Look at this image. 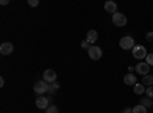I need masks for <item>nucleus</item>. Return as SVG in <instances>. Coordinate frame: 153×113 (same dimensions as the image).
<instances>
[{
	"label": "nucleus",
	"mask_w": 153,
	"mask_h": 113,
	"mask_svg": "<svg viewBox=\"0 0 153 113\" xmlns=\"http://www.w3.org/2000/svg\"><path fill=\"white\" fill-rule=\"evenodd\" d=\"M136 44H135V40L132 35H124L123 38L120 40V47L124 49V51H130V49H133Z\"/></svg>",
	"instance_id": "1"
},
{
	"label": "nucleus",
	"mask_w": 153,
	"mask_h": 113,
	"mask_svg": "<svg viewBox=\"0 0 153 113\" xmlns=\"http://www.w3.org/2000/svg\"><path fill=\"white\" fill-rule=\"evenodd\" d=\"M132 55H133V58H136V60H146V57L149 55V52H147V49H146L144 46L136 44V46L132 49Z\"/></svg>",
	"instance_id": "2"
},
{
	"label": "nucleus",
	"mask_w": 153,
	"mask_h": 113,
	"mask_svg": "<svg viewBox=\"0 0 153 113\" xmlns=\"http://www.w3.org/2000/svg\"><path fill=\"white\" fill-rule=\"evenodd\" d=\"M48 90H49V84L46 83V81H37L35 84H34V92L38 95V96H43L45 93H48Z\"/></svg>",
	"instance_id": "3"
},
{
	"label": "nucleus",
	"mask_w": 153,
	"mask_h": 113,
	"mask_svg": "<svg viewBox=\"0 0 153 113\" xmlns=\"http://www.w3.org/2000/svg\"><path fill=\"white\" fill-rule=\"evenodd\" d=\"M112 23L118 28H123V26L127 24V17L123 14V12H117V14L112 16Z\"/></svg>",
	"instance_id": "4"
},
{
	"label": "nucleus",
	"mask_w": 153,
	"mask_h": 113,
	"mask_svg": "<svg viewBox=\"0 0 153 113\" xmlns=\"http://www.w3.org/2000/svg\"><path fill=\"white\" fill-rule=\"evenodd\" d=\"M89 57H91V60H94V61H98L101 57H103V51H101V47H98V46H91V49H89Z\"/></svg>",
	"instance_id": "5"
},
{
	"label": "nucleus",
	"mask_w": 153,
	"mask_h": 113,
	"mask_svg": "<svg viewBox=\"0 0 153 113\" xmlns=\"http://www.w3.org/2000/svg\"><path fill=\"white\" fill-rule=\"evenodd\" d=\"M135 70H136L138 73H141L143 77H146V75H149V73H150V66L147 64L146 61H139L138 64L135 66Z\"/></svg>",
	"instance_id": "6"
},
{
	"label": "nucleus",
	"mask_w": 153,
	"mask_h": 113,
	"mask_svg": "<svg viewBox=\"0 0 153 113\" xmlns=\"http://www.w3.org/2000/svg\"><path fill=\"white\" fill-rule=\"evenodd\" d=\"M43 81H46L48 84L55 83V81H57V73H55L52 69H46V70L43 72Z\"/></svg>",
	"instance_id": "7"
},
{
	"label": "nucleus",
	"mask_w": 153,
	"mask_h": 113,
	"mask_svg": "<svg viewBox=\"0 0 153 113\" xmlns=\"http://www.w3.org/2000/svg\"><path fill=\"white\" fill-rule=\"evenodd\" d=\"M35 106L42 110H46L51 106V98H45V96H38L35 99Z\"/></svg>",
	"instance_id": "8"
},
{
	"label": "nucleus",
	"mask_w": 153,
	"mask_h": 113,
	"mask_svg": "<svg viewBox=\"0 0 153 113\" xmlns=\"http://www.w3.org/2000/svg\"><path fill=\"white\" fill-rule=\"evenodd\" d=\"M12 51H14V44L9 43V41H5L0 44V54L2 55H9L12 54Z\"/></svg>",
	"instance_id": "9"
},
{
	"label": "nucleus",
	"mask_w": 153,
	"mask_h": 113,
	"mask_svg": "<svg viewBox=\"0 0 153 113\" xmlns=\"http://www.w3.org/2000/svg\"><path fill=\"white\" fill-rule=\"evenodd\" d=\"M117 3L113 2V0H109V2H106L104 3V9H106V12H109V14H117Z\"/></svg>",
	"instance_id": "10"
},
{
	"label": "nucleus",
	"mask_w": 153,
	"mask_h": 113,
	"mask_svg": "<svg viewBox=\"0 0 153 113\" xmlns=\"http://www.w3.org/2000/svg\"><path fill=\"white\" fill-rule=\"evenodd\" d=\"M124 84L126 86H136L138 84V80H136V77H135V75L133 73H127L126 75V77H124Z\"/></svg>",
	"instance_id": "11"
},
{
	"label": "nucleus",
	"mask_w": 153,
	"mask_h": 113,
	"mask_svg": "<svg viewBox=\"0 0 153 113\" xmlns=\"http://www.w3.org/2000/svg\"><path fill=\"white\" fill-rule=\"evenodd\" d=\"M86 40H87L89 43H91V44L94 46V43L98 40V32H97L95 29H91V31L87 32V35H86Z\"/></svg>",
	"instance_id": "12"
},
{
	"label": "nucleus",
	"mask_w": 153,
	"mask_h": 113,
	"mask_svg": "<svg viewBox=\"0 0 153 113\" xmlns=\"http://www.w3.org/2000/svg\"><path fill=\"white\" fill-rule=\"evenodd\" d=\"M146 89H147V87H146L143 83H138V84L133 87V92H135V95H143V93H146Z\"/></svg>",
	"instance_id": "13"
},
{
	"label": "nucleus",
	"mask_w": 153,
	"mask_h": 113,
	"mask_svg": "<svg viewBox=\"0 0 153 113\" xmlns=\"http://www.w3.org/2000/svg\"><path fill=\"white\" fill-rule=\"evenodd\" d=\"M132 113H147V107L141 106V104H138L132 109Z\"/></svg>",
	"instance_id": "14"
},
{
	"label": "nucleus",
	"mask_w": 153,
	"mask_h": 113,
	"mask_svg": "<svg viewBox=\"0 0 153 113\" xmlns=\"http://www.w3.org/2000/svg\"><path fill=\"white\" fill-rule=\"evenodd\" d=\"M143 84L144 86H153V75H146V77H143Z\"/></svg>",
	"instance_id": "15"
},
{
	"label": "nucleus",
	"mask_w": 153,
	"mask_h": 113,
	"mask_svg": "<svg viewBox=\"0 0 153 113\" xmlns=\"http://www.w3.org/2000/svg\"><path fill=\"white\" fill-rule=\"evenodd\" d=\"M139 104L149 109V107H152V106H153V101H152L150 98H141V103H139Z\"/></svg>",
	"instance_id": "16"
},
{
	"label": "nucleus",
	"mask_w": 153,
	"mask_h": 113,
	"mask_svg": "<svg viewBox=\"0 0 153 113\" xmlns=\"http://www.w3.org/2000/svg\"><path fill=\"white\" fill-rule=\"evenodd\" d=\"M58 87H60V84L55 81V83H51L49 84V90H48V93H54L55 90H58Z\"/></svg>",
	"instance_id": "17"
},
{
	"label": "nucleus",
	"mask_w": 153,
	"mask_h": 113,
	"mask_svg": "<svg viewBox=\"0 0 153 113\" xmlns=\"http://www.w3.org/2000/svg\"><path fill=\"white\" fill-rule=\"evenodd\" d=\"M45 112H46V113H58V107H57V106H54V104H51Z\"/></svg>",
	"instance_id": "18"
},
{
	"label": "nucleus",
	"mask_w": 153,
	"mask_h": 113,
	"mask_svg": "<svg viewBox=\"0 0 153 113\" xmlns=\"http://www.w3.org/2000/svg\"><path fill=\"white\" fill-rule=\"evenodd\" d=\"M146 95L150 99H153V86H150V87H147V89H146Z\"/></svg>",
	"instance_id": "19"
},
{
	"label": "nucleus",
	"mask_w": 153,
	"mask_h": 113,
	"mask_svg": "<svg viewBox=\"0 0 153 113\" xmlns=\"http://www.w3.org/2000/svg\"><path fill=\"white\" fill-rule=\"evenodd\" d=\"M146 63H147L149 66H153V54H149L146 57Z\"/></svg>",
	"instance_id": "20"
},
{
	"label": "nucleus",
	"mask_w": 153,
	"mask_h": 113,
	"mask_svg": "<svg viewBox=\"0 0 153 113\" xmlns=\"http://www.w3.org/2000/svg\"><path fill=\"white\" fill-rule=\"evenodd\" d=\"M91 46H92V44L89 43L87 40H83V41H81V47H83V49H87V51H89V49H91Z\"/></svg>",
	"instance_id": "21"
},
{
	"label": "nucleus",
	"mask_w": 153,
	"mask_h": 113,
	"mask_svg": "<svg viewBox=\"0 0 153 113\" xmlns=\"http://www.w3.org/2000/svg\"><path fill=\"white\" fill-rule=\"evenodd\" d=\"M38 3H40L38 0H28V5H29V6H34V8L38 6Z\"/></svg>",
	"instance_id": "22"
},
{
	"label": "nucleus",
	"mask_w": 153,
	"mask_h": 113,
	"mask_svg": "<svg viewBox=\"0 0 153 113\" xmlns=\"http://www.w3.org/2000/svg\"><path fill=\"white\" fill-rule=\"evenodd\" d=\"M146 38H147V41H153V32H149L146 35Z\"/></svg>",
	"instance_id": "23"
},
{
	"label": "nucleus",
	"mask_w": 153,
	"mask_h": 113,
	"mask_svg": "<svg viewBox=\"0 0 153 113\" xmlns=\"http://www.w3.org/2000/svg\"><path fill=\"white\" fill-rule=\"evenodd\" d=\"M121 113H132V109H130V107H126V109H124Z\"/></svg>",
	"instance_id": "24"
},
{
	"label": "nucleus",
	"mask_w": 153,
	"mask_h": 113,
	"mask_svg": "<svg viewBox=\"0 0 153 113\" xmlns=\"http://www.w3.org/2000/svg\"><path fill=\"white\" fill-rule=\"evenodd\" d=\"M3 86H5V80L0 78V87H3Z\"/></svg>",
	"instance_id": "25"
},
{
	"label": "nucleus",
	"mask_w": 153,
	"mask_h": 113,
	"mask_svg": "<svg viewBox=\"0 0 153 113\" xmlns=\"http://www.w3.org/2000/svg\"><path fill=\"white\" fill-rule=\"evenodd\" d=\"M0 3H2V5H3V6H5V5H8V3H9V2H8V0H2V2H0Z\"/></svg>",
	"instance_id": "26"
}]
</instances>
